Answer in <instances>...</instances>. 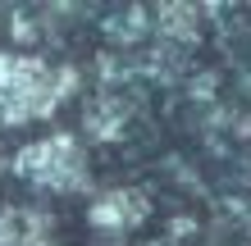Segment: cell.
<instances>
[{"label": "cell", "instance_id": "obj_1", "mask_svg": "<svg viewBox=\"0 0 251 246\" xmlns=\"http://www.w3.org/2000/svg\"><path fill=\"white\" fill-rule=\"evenodd\" d=\"M14 169L23 178L50 187V192H69V187L82 182V151H78V141L69 133H55V137H41L32 146H23Z\"/></svg>", "mask_w": 251, "mask_h": 246}, {"label": "cell", "instance_id": "obj_2", "mask_svg": "<svg viewBox=\"0 0 251 246\" xmlns=\"http://www.w3.org/2000/svg\"><path fill=\"white\" fill-rule=\"evenodd\" d=\"M142 214H146V201L142 196H132V192H110V196H100L96 205H92V224L96 228H132V224H142Z\"/></svg>", "mask_w": 251, "mask_h": 246}]
</instances>
